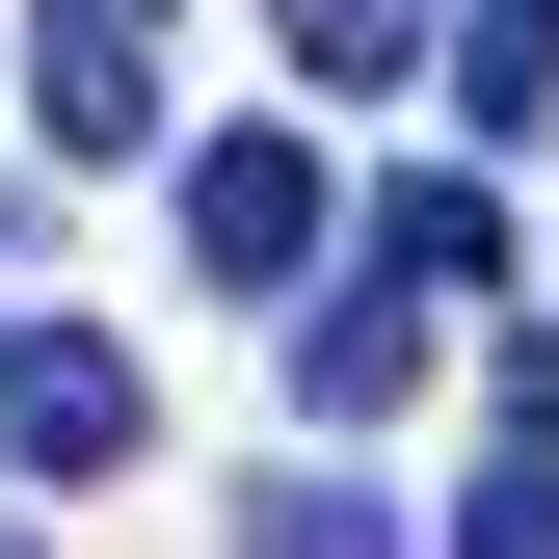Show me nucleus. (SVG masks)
I'll return each instance as SVG.
<instances>
[{"label":"nucleus","instance_id":"7","mask_svg":"<svg viewBox=\"0 0 559 559\" xmlns=\"http://www.w3.org/2000/svg\"><path fill=\"white\" fill-rule=\"evenodd\" d=\"M266 27H294V81H346V107H373V81H400V53H427V27H453V0H266Z\"/></svg>","mask_w":559,"mask_h":559},{"label":"nucleus","instance_id":"4","mask_svg":"<svg viewBox=\"0 0 559 559\" xmlns=\"http://www.w3.org/2000/svg\"><path fill=\"white\" fill-rule=\"evenodd\" d=\"M400 373H427V294H400V266H346V294L294 320V400H320V427H400Z\"/></svg>","mask_w":559,"mask_h":559},{"label":"nucleus","instance_id":"9","mask_svg":"<svg viewBox=\"0 0 559 559\" xmlns=\"http://www.w3.org/2000/svg\"><path fill=\"white\" fill-rule=\"evenodd\" d=\"M453 559H559V453H507V479H479V507H453Z\"/></svg>","mask_w":559,"mask_h":559},{"label":"nucleus","instance_id":"1","mask_svg":"<svg viewBox=\"0 0 559 559\" xmlns=\"http://www.w3.org/2000/svg\"><path fill=\"white\" fill-rule=\"evenodd\" d=\"M160 81H187V0H27V133L53 160H160Z\"/></svg>","mask_w":559,"mask_h":559},{"label":"nucleus","instance_id":"3","mask_svg":"<svg viewBox=\"0 0 559 559\" xmlns=\"http://www.w3.org/2000/svg\"><path fill=\"white\" fill-rule=\"evenodd\" d=\"M187 266H214V294H294L320 266V160L294 133H187Z\"/></svg>","mask_w":559,"mask_h":559},{"label":"nucleus","instance_id":"8","mask_svg":"<svg viewBox=\"0 0 559 559\" xmlns=\"http://www.w3.org/2000/svg\"><path fill=\"white\" fill-rule=\"evenodd\" d=\"M240 559H400V507H346V479H266V507H240Z\"/></svg>","mask_w":559,"mask_h":559},{"label":"nucleus","instance_id":"2","mask_svg":"<svg viewBox=\"0 0 559 559\" xmlns=\"http://www.w3.org/2000/svg\"><path fill=\"white\" fill-rule=\"evenodd\" d=\"M0 453L27 479H133L160 453V373H133L107 320H0Z\"/></svg>","mask_w":559,"mask_h":559},{"label":"nucleus","instance_id":"10","mask_svg":"<svg viewBox=\"0 0 559 559\" xmlns=\"http://www.w3.org/2000/svg\"><path fill=\"white\" fill-rule=\"evenodd\" d=\"M507 453H559V320H533V346H507Z\"/></svg>","mask_w":559,"mask_h":559},{"label":"nucleus","instance_id":"5","mask_svg":"<svg viewBox=\"0 0 559 559\" xmlns=\"http://www.w3.org/2000/svg\"><path fill=\"white\" fill-rule=\"evenodd\" d=\"M373 266H400V294H479V266H507V214H479L453 160H400V187H373Z\"/></svg>","mask_w":559,"mask_h":559},{"label":"nucleus","instance_id":"6","mask_svg":"<svg viewBox=\"0 0 559 559\" xmlns=\"http://www.w3.org/2000/svg\"><path fill=\"white\" fill-rule=\"evenodd\" d=\"M453 107L479 133H559V0H453Z\"/></svg>","mask_w":559,"mask_h":559}]
</instances>
